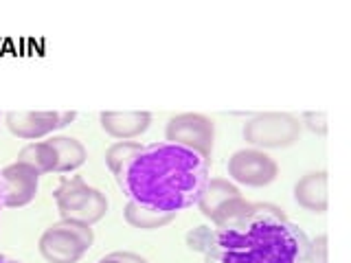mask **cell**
Instances as JSON below:
<instances>
[{"mask_svg":"<svg viewBox=\"0 0 351 263\" xmlns=\"http://www.w3.org/2000/svg\"><path fill=\"white\" fill-rule=\"evenodd\" d=\"M99 123L108 136L117 140H132L145 134L152 125V114L145 110H123V112H101Z\"/></svg>","mask_w":351,"mask_h":263,"instance_id":"11","label":"cell"},{"mask_svg":"<svg viewBox=\"0 0 351 263\" xmlns=\"http://www.w3.org/2000/svg\"><path fill=\"white\" fill-rule=\"evenodd\" d=\"M329 173L327 171H310L301 175L294 184V200L301 208L316 215L327 213L329 195H327Z\"/></svg>","mask_w":351,"mask_h":263,"instance_id":"12","label":"cell"},{"mask_svg":"<svg viewBox=\"0 0 351 263\" xmlns=\"http://www.w3.org/2000/svg\"><path fill=\"white\" fill-rule=\"evenodd\" d=\"M299 121H301V127H307L316 136H325L327 129H329L327 114L323 112V110H318V112H312V110L310 112H303Z\"/></svg>","mask_w":351,"mask_h":263,"instance_id":"18","label":"cell"},{"mask_svg":"<svg viewBox=\"0 0 351 263\" xmlns=\"http://www.w3.org/2000/svg\"><path fill=\"white\" fill-rule=\"evenodd\" d=\"M22 162H29L31 167H36L40 175L47 173H58V151L49 140L40 142H27L25 147L18 151V158Z\"/></svg>","mask_w":351,"mask_h":263,"instance_id":"14","label":"cell"},{"mask_svg":"<svg viewBox=\"0 0 351 263\" xmlns=\"http://www.w3.org/2000/svg\"><path fill=\"white\" fill-rule=\"evenodd\" d=\"M239 197H244V195H241L239 186L235 182H230L228 178H208L195 206H197V211L211 222V226H215L219 219L233 208V204Z\"/></svg>","mask_w":351,"mask_h":263,"instance_id":"10","label":"cell"},{"mask_svg":"<svg viewBox=\"0 0 351 263\" xmlns=\"http://www.w3.org/2000/svg\"><path fill=\"white\" fill-rule=\"evenodd\" d=\"M5 186V208H22L36 200L40 189V171L29 162L14 160L0 169Z\"/></svg>","mask_w":351,"mask_h":263,"instance_id":"9","label":"cell"},{"mask_svg":"<svg viewBox=\"0 0 351 263\" xmlns=\"http://www.w3.org/2000/svg\"><path fill=\"white\" fill-rule=\"evenodd\" d=\"M123 217L132 228H138V230H158V228H165L167 224H171L176 219L173 213L149 211V208L141 206L136 202H130V200L123 208Z\"/></svg>","mask_w":351,"mask_h":263,"instance_id":"15","label":"cell"},{"mask_svg":"<svg viewBox=\"0 0 351 263\" xmlns=\"http://www.w3.org/2000/svg\"><path fill=\"white\" fill-rule=\"evenodd\" d=\"M301 121L290 112H261L244 123V140L255 149H285L301 138Z\"/></svg>","mask_w":351,"mask_h":263,"instance_id":"5","label":"cell"},{"mask_svg":"<svg viewBox=\"0 0 351 263\" xmlns=\"http://www.w3.org/2000/svg\"><path fill=\"white\" fill-rule=\"evenodd\" d=\"M299 263H327V235H318L316 239H310Z\"/></svg>","mask_w":351,"mask_h":263,"instance_id":"17","label":"cell"},{"mask_svg":"<svg viewBox=\"0 0 351 263\" xmlns=\"http://www.w3.org/2000/svg\"><path fill=\"white\" fill-rule=\"evenodd\" d=\"M165 138L176 145L189 147L206 160H211L215 142V123L211 116L200 112H182L169 118L165 127Z\"/></svg>","mask_w":351,"mask_h":263,"instance_id":"6","label":"cell"},{"mask_svg":"<svg viewBox=\"0 0 351 263\" xmlns=\"http://www.w3.org/2000/svg\"><path fill=\"white\" fill-rule=\"evenodd\" d=\"M310 239L279 206L250 202L237 219L208 226L204 263H299Z\"/></svg>","mask_w":351,"mask_h":263,"instance_id":"2","label":"cell"},{"mask_svg":"<svg viewBox=\"0 0 351 263\" xmlns=\"http://www.w3.org/2000/svg\"><path fill=\"white\" fill-rule=\"evenodd\" d=\"M143 145L138 140H117L114 145L106 149V164L112 175H119V171L125 167L128 160L134 156Z\"/></svg>","mask_w":351,"mask_h":263,"instance_id":"16","label":"cell"},{"mask_svg":"<svg viewBox=\"0 0 351 263\" xmlns=\"http://www.w3.org/2000/svg\"><path fill=\"white\" fill-rule=\"evenodd\" d=\"M117 184L130 202L178 215L197 204L211 178V160L176 142L143 145L119 171Z\"/></svg>","mask_w":351,"mask_h":263,"instance_id":"1","label":"cell"},{"mask_svg":"<svg viewBox=\"0 0 351 263\" xmlns=\"http://www.w3.org/2000/svg\"><path fill=\"white\" fill-rule=\"evenodd\" d=\"M77 112L73 110H51V112H7L5 123L14 136L36 142L44 136L55 134L58 129L69 127Z\"/></svg>","mask_w":351,"mask_h":263,"instance_id":"8","label":"cell"},{"mask_svg":"<svg viewBox=\"0 0 351 263\" xmlns=\"http://www.w3.org/2000/svg\"><path fill=\"white\" fill-rule=\"evenodd\" d=\"M93 241V226L73 222V219H60L42 233L38 250L42 259L49 263H77L86 257Z\"/></svg>","mask_w":351,"mask_h":263,"instance_id":"4","label":"cell"},{"mask_svg":"<svg viewBox=\"0 0 351 263\" xmlns=\"http://www.w3.org/2000/svg\"><path fill=\"white\" fill-rule=\"evenodd\" d=\"M5 208V186H3V178H0V213Z\"/></svg>","mask_w":351,"mask_h":263,"instance_id":"20","label":"cell"},{"mask_svg":"<svg viewBox=\"0 0 351 263\" xmlns=\"http://www.w3.org/2000/svg\"><path fill=\"white\" fill-rule=\"evenodd\" d=\"M0 263H20V261L18 259H11L7 255H0Z\"/></svg>","mask_w":351,"mask_h":263,"instance_id":"21","label":"cell"},{"mask_svg":"<svg viewBox=\"0 0 351 263\" xmlns=\"http://www.w3.org/2000/svg\"><path fill=\"white\" fill-rule=\"evenodd\" d=\"M55 206L62 219H73L93 226L108 213V197L104 191L88 184L82 175H64L53 191Z\"/></svg>","mask_w":351,"mask_h":263,"instance_id":"3","label":"cell"},{"mask_svg":"<svg viewBox=\"0 0 351 263\" xmlns=\"http://www.w3.org/2000/svg\"><path fill=\"white\" fill-rule=\"evenodd\" d=\"M226 171L230 182L250 186V189H261V186H268L277 180L279 164L266 151L250 147L235 151L228 158Z\"/></svg>","mask_w":351,"mask_h":263,"instance_id":"7","label":"cell"},{"mask_svg":"<svg viewBox=\"0 0 351 263\" xmlns=\"http://www.w3.org/2000/svg\"><path fill=\"white\" fill-rule=\"evenodd\" d=\"M49 142L58 151V173H73L84 167L88 151L82 140L73 136H51Z\"/></svg>","mask_w":351,"mask_h":263,"instance_id":"13","label":"cell"},{"mask_svg":"<svg viewBox=\"0 0 351 263\" xmlns=\"http://www.w3.org/2000/svg\"><path fill=\"white\" fill-rule=\"evenodd\" d=\"M97 263H147V259L136 255V252H130V250H117V252H110V255L101 257Z\"/></svg>","mask_w":351,"mask_h":263,"instance_id":"19","label":"cell"}]
</instances>
